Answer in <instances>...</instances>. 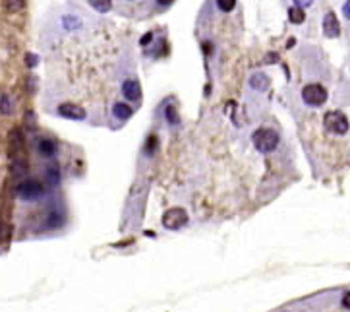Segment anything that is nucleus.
Segmentation results:
<instances>
[{
  "instance_id": "nucleus-15",
  "label": "nucleus",
  "mask_w": 350,
  "mask_h": 312,
  "mask_svg": "<svg viewBox=\"0 0 350 312\" xmlns=\"http://www.w3.org/2000/svg\"><path fill=\"white\" fill-rule=\"evenodd\" d=\"M0 112L2 114H12L14 112V105H12V99H10V95H0Z\"/></svg>"
},
{
  "instance_id": "nucleus-4",
  "label": "nucleus",
  "mask_w": 350,
  "mask_h": 312,
  "mask_svg": "<svg viewBox=\"0 0 350 312\" xmlns=\"http://www.w3.org/2000/svg\"><path fill=\"white\" fill-rule=\"evenodd\" d=\"M16 192H18V196L22 200H37V198H41L45 194V186L39 180L27 178V180H24L20 186L16 188Z\"/></svg>"
},
{
  "instance_id": "nucleus-2",
  "label": "nucleus",
  "mask_w": 350,
  "mask_h": 312,
  "mask_svg": "<svg viewBox=\"0 0 350 312\" xmlns=\"http://www.w3.org/2000/svg\"><path fill=\"white\" fill-rule=\"evenodd\" d=\"M323 126H325L327 132L331 134H337V136H342L348 132V118L342 114L340 111H329L323 116Z\"/></svg>"
},
{
  "instance_id": "nucleus-11",
  "label": "nucleus",
  "mask_w": 350,
  "mask_h": 312,
  "mask_svg": "<svg viewBox=\"0 0 350 312\" xmlns=\"http://www.w3.org/2000/svg\"><path fill=\"white\" fill-rule=\"evenodd\" d=\"M132 109L126 105V103H114L113 107V114L116 118H120V120H126V118H130L132 116Z\"/></svg>"
},
{
  "instance_id": "nucleus-24",
  "label": "nucleus",
  "mask_w": 350,
  "mask_h": 312,
  "mask_svg": "<svg viewBox=\"0 0 350 312\" xmlns=\"http://www.w3.org/2000/svg\"><path fill=\"white\" fill-rule=\"evenodd\" d=\"M47 175H49L50 182H54V184L58 182V171H56V169H54V171H52V169H49V171H47Z\"/></svg>"
},
{
  "instance_id": "nucleus-5",
  "label": "nucleus",
  "mask_w": 350,
  "mask_h": 312,
  "mask_svg": "<svg viewBox=\"0 0 350 312\" xmlns=\"http://www.w3.org/2000/svg\"><path fill=\"white\" fill-rule=\"evenodd\" d=\"M188 223V213L182 210V208H172L168 212H164L163 215V225L164 229H170V231H176L180 227H184Z\"/></svg>"
},
{
  "instance_id": "nucleus-23",
  "label": "nucleus",
  "mask_w": 350,
  "mask_h": 312,
  "mask_svg": "<svg viewBox=\"0 0 350 312\" xmlns=\"http://www.w3.org/2000/svg\"><path fill=\"white\" fill-rule=\"evenodd\" d=\"M62 22H64V27H77L79 25V22L75 18H72V16H64Z\"/></svg>"
},
{
  "instance_id": "nucleus-21",
  "label": "nucleus",
  "mask_w": 350,
  "mask_h": 312,
  "mask_svg": "<svg viewBox=\"0 0 350 312\" xmlns=\"http://www.w3.org/2000/svg\"><path fill=\"white\" fill-rule=\"evenodd\" d=\"M25 126H27L29 130H33V128L37 126V122H35V114H33V111H27V112H25Z\"/></svg>"
},
{
  "instance_id": "nucleus-16",
  "label": "nucleus",
  "mask_w": 350,
  "mask_h": 312,
  "mask_svg": "<svg viewBox=\"0 0 350 312\" xmlns=\"http://www.w3.org/2000/svg\"><path fill=\"white\" fill-rule=\"evenodd\" d=\"M2 6L8 12H20L24 8V0H2Z\"/></svg>"
},
{
  "instance_id": "nucleus-6",
  "label": "nucleus",
  "mask_w": 350,
  "mask_h": 312,
  "mask_svg": "<svg viewBox=\"0 0 350 312\" xmlns=\"http://www.w3.org/2000/svg\"><path fill=\"white\" fill-rule=\"evenodd\" d=\"M58 114L64 116V118H70V120H83L88 116V112L83 111L79 105H74V103H62V105H58Z\"/></svg>"
},
{
  "instance_id": "nucleus-28",
  "label": "nucleus",
  "mask_w": 350,
  "mask_h": 312,
  "mask_svg": "<svg viewBox=\"0 0 350 312\" xmlns=\"http://www.w3.org/2000/svg\"><path fill=\"white\" fill-rule=\"evenodd\" d=\"M151 39H153V33H145V35L141 37V41H139V43H141V45H149Z\"/></svg>"
},
{
  "instance_id": "nucleus-31",
  "label": "nucleus",
  "mask_w": 350,
  "mask_h": 312,
  "mask_svg": "<svg viewBox=\"0 0 350 312\" xmlns=\"http://www.w3.org/2000/svg\"><path fill=\"white\" fill-rule=\"evenodd\" d=\"M0 237H2V225H0Z\"/></svg>"
},
{
  "instance_id": "nucleus-9",
  "label": "nucleus",
  "mask_w": 350,
  "mask_h": 312,
  "mask_svg": "<svg viewBox=\"0 0 350 312\" xmlns=\"http://www.w3.org/2000/svg\"><path fill=\"white\" fill-rule=\"evenodd\" d=\"M37 151L45 157H52L56 153V144L49 138H41L37 142Z\"/></svg>"
},
{
  "instance_id": "nucleus-30",
  "label": "nucleus",
  "mask_w": 350,
  "mask_h": 312,
  "mask_svg": "<svg viewBox=\"0 0 350 312\" xmlns=\"http://www.w3.org/2000/svg\"><path fill=\"white\" fill-rule=\"evenodd\" d=\"M265 60H267V63H277V54H271V56H267Z\"/></svg>"
},
{
  "instance_id": "nucleus-7",
  "label": "nucleus",
  "mask_w": 350,
  "mask_h": 312,
  "mask_svg": "<svg viewBox=\"0 0 350 312\" xmlns=\"http://www.w3.org/2000/svg\"><path fill=\"white\" fill-rule=\"evenodd\" d=\"M323 33H325L329 39L338 37V33H340V25H338L337 16L333 12H327L325 18H323Z\"/></svg>"
},
{
  "instance_id": "nucleus-12",
  "label": "nucleus",
  "mask_w": 350,
  "mask_h": 312,
  "mask_svg": "<svg viewBox=\"0 0 350 312\" xmlns=\"http://www.w3.org/2000/svg\"><path fill=\"white\" fill-rule=\"evenodd\" d=\"M10 148L14 151H20L24 148V134H22L20 128H14L12 132H10Z\"/></svg>"
},
{
  "instance_id": "nucleus-26",
  "label": "nucleus",
  "mask_w": 350,
  "mask_h": 312,
  "mask_svg": "<svg viewBox=\"0 0 350 312\" xmlns=\"http://www.w3.org/2000/svg\"><path fill=\"white\" fill-rule=\"evenodd\" d=\"M342 306H344L346 310H350V291H346L344 297H342Z\"/></svg>"
},
{
  "instance_id": "nucleus-29",
  "label": "nucleus",
  "mask_w": 350,
  "mask_h": 312,
  "mask_svg": "<svg viewBox=\"0 0 350 312\" xmlns=\"http://www.w3.org/2000/svg\"><path fill=\"white\" fill-rule=\"evenodd\" d=\"M172 2H174V0H157V4H159V6H170Z\"/></svg>"
},
{
  "instance_id": "nucleus-20",
  "label": "nucleus",
  "mask_w": 350,
  "mask_h": 312,
  "mask_svg": "<svg viewBox=\"0 0 350 312\" xmlns=\"http://www.w3.org/2000/svg\"><path fill=\"white\" fill-rule=\"evenodd\" d=\"M157 144H159V140H157V136H149V140H147V150H145V153L147 155H153L155 153V150H157Z\"/></svg>"
},
{
  "instance_id": "nucleus-19",
  "label": "nucleus",
  "mask_w": 350,
  "mask_h": 312,
  "mask_svg": "<svg viewBox=\"0 0 350 312\" xmlns=\"http://www.w3.org/2000/svg\"><path fill=\"white\" fill-rule=\"evenodd\" d=\"M217 6L221 12H232L236 8V0H217Z\"/></svg>"
},
{
  "instance_id": "nucleus-14",
  "label": "nucleus",
  "mask_w": 350,
  "mask_h": 312,
  "mask_svg": "<svg viewBox=\"0 0 350 312\" xmlns=\"http://www.w3.org/2000/svg\"><path fill=\"white\" fill-rule=\"evenodd\" d=\"M88 2L91 4V8L97 10V12H109L111 6H113V0H88Z\"/></svg>"
},
{
  "instance_id": "nucleus-27",
  "label": "nucleus",
  "mask_w": 350,
  "mask_h": 312,
  "mask_svg": "<svg viewBox=\"0 0 350 312\" xmlns=\"http://www.w3.org/2000/svg\"><path fill=\"white\" fill-rule=\"evenodd\" d=\"M342 14H344L346 20H350V0H346V4L342 6Z\"/></svg>"
},
{
  "instance_id": "nucleus-25",
  "label": "nucleus",
  "mask_w": 350,
  "mask_h": 312,
  "mask_svg": "<svg viewBox=\"0 0 350 312\" xmlns=\"http://www.w3.org/2000/svg\"><path fill=\"white\" fill-rule=\"evenodd\" d=\"M312 2L313 0H294V4H296L298 8H302V10L308 8V6H312Z\"/></svg>"
},
{
  "instance_id": "nucleus-18",
  "label": "nucleus",
  "mask_w": 350,
  "mask_h": 312,
  "mask_svg": "<svg viewBox=\"0 0 350 312\" xmlns=\"http://www.w3.org/2000/svg\"><path fill=\"white\" fill-rule=\"evenodd\" d=\"M164 116H166V120H168V124H178V112L172 105H166V109H164Z\"/></svg>"
},
{
  "instance_id": "nucleus-13",
  "label": "nucleus",
  "mask_w": 350,
  "mask_h": 312,
  "mask_svg": "<svg viewBox=\"0 0 350 312\" xmlns=\"http://www.w3.org/2000/svg\"><path fill=\"white\" fill-rule=\"evenodd\" d=\"M288 20H290V24L300 25V24H304V20H306V14H304V10L298 8V6H292V8H288Z\"/></svg>"
},
{
  "instance_id": "nucleus-17",
  "label": "nucleus",
  "mask_w": 350,
  "mask_h": 312,
  "mask_svg": "<svg viewBox=\"0 0 350 312\" xmlns=\"http://www.w3.org/2000/svg\"><path fill=\"white\" fill-rule=\"evenodd\" d=\"M10 171H12V175H16V176H24L25 173H27V167H25L24 161L14 159V161L10 163Z\"/></svg>"
},
{
  "instance_id": "nucleus-3",
  "label": "nucleus",
  "mask_w": 350,
  "mask_h": 312,
  "mask_svg": "<svg viewBox=\"0 0 350 312\" xmlns=\"http://www.w3.org/2000/svg\"><path fill=\"white\" fill-rule=\"evenodd\" d=\"M302 99L310 107H321L327 101V89L321 84H308L302 89Z\"/></svg>"
},
{
  "instance_id": "nucleus-1",
  "label": "nucleus",
  "mask_w": 350,
  "mask_h": 312,
  "mask_svg": "<svg viewBox=\"0 0 350 312\" xmlns=\"http://www.w3.org/2000/svg\"><path fill=\"white\" fill-rule=\"evenodd\" d=\"M253 146L259 153H271L279 146V134L273 128H259L253 132Z\"/></svg>"
},
{
  "instance_id": "nucleus-22",
  "label": "nucleus",
  "mask_w": 350,
  "mask_h": 312,
  "mask_svg": "<svg viewBox=\"0 0 350 312\" xmlns=\"http://www.w3.org/2000/svg\"><path fill=\"white\" fill-rule=\"evenodd\" d=\"M25 64H27L29 68H35L39 64V56L37 54H33V52H27V54H25Z\"/></svg>"
},
{
  "instance_id": "nucleus-10",
  "label": "nucleus",
  "mask_w": 350,
  "mask_h": 312,
  "mask_svg": "<svg viewBox=\"0 0 350 312\" xmlns=\"http://www.w3.org/2000/svg\"><path fill=\"white\" fill-rule=\"evenodd\" d=\"M250 86L253 89H257V91H265L267 86H269V78L261 72H255V74L250 78Z\"/></svg>"
},
{
  "instance_id": "nucleus-8",
  "label": "nucleus",
  "mask_w": 350,
  "mask_h": 312,
  "mask_svg": "<svg viewBox=\"0 0 350 312\" xmlns=\"http://www.w3.org/2000/svg\"><path fill=\"white\" fill-rule=\"evenodd\" d=\"M122 93H124L126 99L138 101L141 97V86H139L138 80H126L122 84Z\"/></svg>"
}]
</instances>
